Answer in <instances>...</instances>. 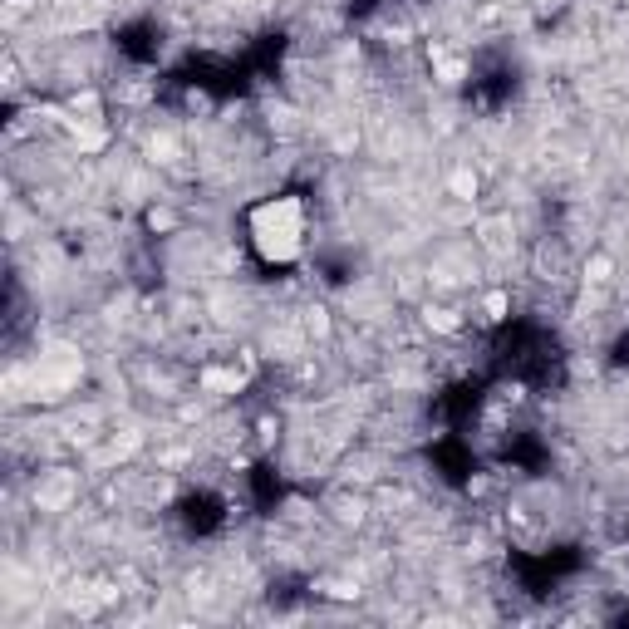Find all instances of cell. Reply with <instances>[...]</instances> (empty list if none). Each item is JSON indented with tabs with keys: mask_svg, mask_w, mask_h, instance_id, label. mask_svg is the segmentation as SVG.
Masks as SVG:
<instances>
[{
	"mask_svg": "<svg viewBox=\"0 0 629 629\" xmlns=\"http://www.w3.org/2000/svg\"><path fill=\"white\" fill-rule=\"evenodd\" d=\"M305 236H310V217L300 197H266L261 207H251V246L271 266L295 261L305 251Z\"/></svg>",
	"mask_w": 629,
	"mask_h": 629,
	"instance_id": "1",
	"label": "cell"
}]
</instances>
